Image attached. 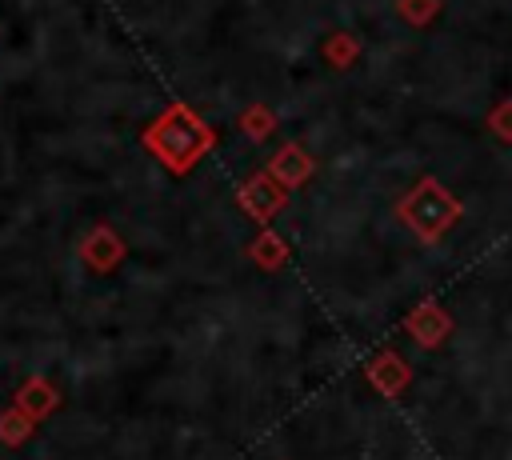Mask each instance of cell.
<instances>
[{
	"label": "cell",
	"instance_id": "cell-14",
	"mask_svg": "<svg viewBox=\"0 0 512 460\" xmlns=\"http://www.w3.org/2000/svg\"><path fill=\"white\" fill-rule=\"evenodd\" d=\"M396 8H400V16L408 20V24H432V16H436V0H396Z\"/></svg>",
	"mask_w": 512,
	"mask_h": 460
},
{
	"label": "cell",
	"instance_id": "cell-3",
	"mask_svg": "<svg viewBox=\"0 0 512 460\" xmlns=\"http://www.w3.org/2000/svg\"><path fill=\"white\" fill-rule=\"evenodd\" d=\"M236 200H240V208H244L248 216H256L260 224H268V220H272V216L284 208L288 188H284L280 180H272L268 172H256L252 180H244V184H240Z\"/></svg>",
	"mask_w": 512,
	"mask_h": 460
},
{
	"label": "cell",
	"instance_id": "cell-1",
	"mask_svg": "<svg viewBox=\"0 0 512 460\" xmlns=\"http://www.w3.org/2000/svg\"><path fill=\"white\" fill-rule=\"evenodd\" d=\"M212 128L188 108V104H172L168 112H160V120H152L144 128V148L172 172L184 176L208 148H212Z\"/></svg>",
	"mask_w": 512,
	"mask_h": 460
},
{
	"label": "cell",
	"instance_id": "cell-10",
	"mask_svg": "<svg viewBox=\"0 0 512 460\" xmlns=\"http://www.w3.org/2000/svg\"><path fill=\"white\" fill-rule=\"evenodd\" d=\"M320 52H324V60H328L332 68H348V64L360 56V40H356L352 32H332Z\"/></svg>",
	"mask_w": 512,
	"mask_h": 460
},
{
	"label": "cell",
	"instance_id": "cell-12",
	"mask_svg": "<svg viewBox=\"0 0 512 460\" xmlns=\"http://www.w3.org/2000/svg\"><path fill=\"white\" fill-rule=\"evenodd\" d=\"M32 424H36V420H28V416L12 404V412L0 416V440H4V444H20V440L32 432Z\"/></svg>",
	"mask_w": 512,
	"mask_h": 460
},
{
	"label": "cell",
	"instance_id": "cell-6",
	"mask_svg": "<svg viewBox=\"0 0 512 460\" xmlns=\"http://www.w3.org/2000/svg\"><path fill=\"white\" fill-rule=\"evenodd\" d=\"M80 256H84V264H88L92 272H112V268L124 260V240H120L108 224H100V228H92V232L84 236Z\"/></svg>",
	"mask_w": 512,
	"mask_h": 460
},
{
	"label": "cell",
	"instance_id": "cell-7",
	"mask_svg": "<svg viewBox=\"0 0 512 460\" xmlns=\"http://www.w3.org/2000/svg\"><path fill=\"white\" fill-rule=\"evenodd\" d=\"M312 168H316V164H312V156H308L300 144H284V148L268 160L264 172H268L272 180H280L284 188H300V184L312 176Z\"/></svg>",
	"mask_w": 512,
	"mask_h": 460
},
{
	"label": "cell",
	"instance_id": "cell-11",
	"mask_svg": "<svg viewBox=\"0 0 512 460\" xmlns=\"http://www.w3.org/2000/svg\"><path fill=\"white\" fill-rule=\"evenodd\" d=\"M272 128H276V116H272L264 104H252V108L240 116V132H244L248 140H264Z\"/></svg>",
	"mask_w": 512,
	"mask_h": 460
},
{
	"label": "cell",
	"instance_id": "cell-8",
	"mask_svg": "<svg viewBox=\"0 0 512 460\" xmlns=\"http://www.w3.org/2000/svg\"><path fill=\"white\" fill-rule=\"evenodd\" d=\"M56 404H60V392H56L48 380H40V376L24 380V384H20V392H16V408H20L28 420H44Z\"/></svg>",
	"mask_w": 512,
	"mask_h": 460
},
{
	"label": "cell",
	"instance_id": "cell-13",
	"mask_svg": "<svg viewBox=\"0 0 512 460\" xmlns=\"http://www.w3.org/2000/svg\"><path fill=\"white\" fill-rule=\"evenodd\" d=\"M484 124H488V132H492L496 140L512 144V100H500V104H492V112L484 116Z\"/></svg>",
	"mask_w": 512,
	"mask_h": 460
},
{
	"label": "cell",
	"instance_id": "cell-4",
	"mask_svg": "<svg viewBox=\"0 0 512 460\" xmlns=\"http://www.w3.org/2000/svg\"><path fill=\"white\" fill-rule=\"evenodd\" d=\"M404 332L420 344V348H440L448 336H452V316L444 312V304H436V300H420L408 316H404Z\"/></svg>",
	"mask_w": 512,
	"mask_h": 460
},
{
	"label": "cell",
	"instance_id": "cell-9",
	"mask_svg": "<svg viewBox=\"0 0 512 460\" xmlns=\"http://www.w3.org/2000/svg\"><path fill=\"white\" fill-rule=\"evenodd\" d=\"M248 256H252L260 268H268V272H272V268H280V264L288 260V244H284V240H280L272 228H264V232H260V236L248 244Z\"/></svg>",
	"mask_w": 512,
	"mask_h": 460
},
{
	"label": "cell",
	"instance_id": "cell-2",
	"mask_svg": "<svg viewBox=\"0 0 512 460\" xmlns=\"http://www.w3.org/2000/svg\"><path fill=\"white\" fill-rule=\"evenodd\" d=\"M460 212H464V204H460L436 176H420V180L400 196V204H396V216H400L424 244L440 240V236L460 220Z\"/></svg>",
	"mask_w": 512,
	"mask_h": 460
},
{
	"label": "cell",
	"instance_id": "cell-5",
	"mask_svg": "<svg viewBox=\"0 0 512 460\" xmlns=\"http://www.w3.org/2000/svg\"><path fill=\"white\" fill-rule=\"evenodd\" d=\"M364 376H368V384H372L380 396H400V392L412 384V364H408L400 352L384 348V352H376V356L364 364Z\"/></svg>",
	"mask_w": 512,
	"mask_h": 460
}]
</instances>
